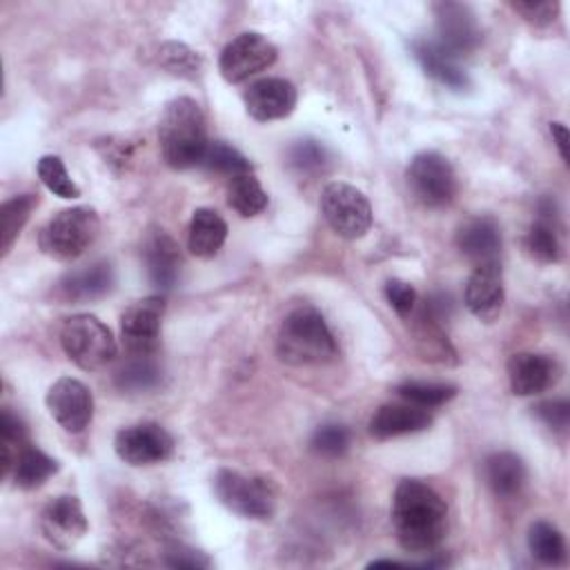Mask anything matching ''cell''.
I'll return each mask as SVG.
<instances>
[{
  "label": "cell",
  "instance_id": "17",
  "mask_svg": "<svg viewBox=\"0 0 570 570\" xmlns=\"http://www.w3.org/2000/svg\"><path fill=\"white\" fill-rule=\"evenodd\" d=\"M432 425V414L412 403H385L370 419V434L379 441L416 434Z\"/></svg>",
  "mask_w": 570,
  "mask_h": 570
},
{
  "label": "cell",
  "instance_id": "30",
  "mask_svg": "<svg viewBox=\"0 0 570 570\" xmlns=\"http://www.w3.org/2000/svg\"><path fill=\"white\" fill-rule=\"evenodd\" d=\"M38 205V198L33 194H20L2 203L0 207V243H2V254H7L18 238L20 229L29 220L33 207Z\"/></svg>",
  "mask_w": 570,
  "mask_h": 570
},
{
  "label": "cell",
  "instance_id": "34",
  "mask_svg": "<svg viewBox=\"0 0 570 570\" xmlns=\"http://www.w3.org/2000/svg\"><path fill=\"white\" fill-rule=\"evenodd\" d=\"M38 176L42 180V185L53 191L60 198H78L80 196V187L69 178L62 160L58 156H42L38 160Z\"/></svg>",
  "mask_w": 570,
  "mask_h": 570
},
{
  "label": "cell",
  "instance_id": "26",
  "mask_svg": "<svg viewBox=\"0 0 570 570\" xmlns=\"http://www.w3.org/2000/svg\"><path fill=\"white\" fill-rule=\"evenodd\" d=\"M160 381V365L156 354H127L114 374V383L125 392H142L156 387Z\"/></svg>",
  "mask_w": 570,
  "mask_h": 570
},
{
  "label": "cell",
  "instance_id": "21",
  "mask_svg": "<svg viewBox=\"0 0 570 570\" xmlns=\"http://www.w3.org/2000/svg\"><path fill=\"white\" fill-rule=\"evenodd\" d=\"M114 285V267L107 261H96L80 269L67 272L58 283V296L65 301H94L105 296Z\"/></svg>",
  "mask_w": 570,
  "mask_h": 570
},
{
  "label": "cell",
  "instance_id": "24",
  "mask_svg": "<svg viewBox=\"0 0 570 570\" xmlns=\"http://www.w3.org/2000/svg\"><path fill=\"white\" fill-rule=\"evenodd\" d=\"M485 481L497 497H514L525 483V465L514 452H494L483 465Z\"/></svg>",
  "mask_w": 570,
  "mask_h": 570
},
{
  "label": "cell",
  "instance_id": "19",
  "mask_svg": "<svg viewBox=\"0 0 570 570\" xmlns=\"http://www.w3.org/2000/svg\"><path fill=\"white\" fill-rule=\"evenodd\" d=\"M456 247L474 265L499 263L501 234H499L497 220L490 216L468 218L456 229Z\"/></svg>",
  "mask_w": 570,
  "mask_h": 570
},
{
  "label": "cell",
  "instance_id": "40",
  "mask_svg": "<svg viewBox=\"0 0 570 570\" xmlns=\"http://www.w3.org/2000/svg\"><path fill=\"white\" fill-rule=\"evenodd\" d=\"M514 9L534 24H548L554 20V13H557L554 2H514Z\"/></svg>",
  "mask_w": 570,
  "mask_h": 570
},
{
  "label": "cell",
  "instance_id": "8",
  "mask_svg": "<svg viewBox=\"0 0 570 570\" xmlns=\"http://www.w3.org/2000/svg\"><path fill=\"white\" fill-rule=\"evenodd\" d=\"M321 212L327 225L343 238H361L372 225L367 196L350 183H327L321 191Z\"/></svg>",
  "mask_w": 570,
  "mask_h": 570
},
{
  "label": "cell",
  "instance_id": "18",
  "mask_svg": "<svg viewBox=\"0 0 570 570\" xmlns=\"http://www.w3.org/2000/svg\"><path fill=\"white\" fill-rule=\"evenodd\" d=\"M557 365L552 358L534 352H517L508 358V381L517 396H532L554 383Z\"/></svg>",
  "mask_w": 570,
  "mask_h": 570
},
{
  "label": "cell",
  "instance_id": "15",
  "mask_svg": "<svg viewBox=\"0 0 570 570\" xmlns=\"http://www.w3.org/2000/svg\"><path fill=\"white\" fill-rule=\"evenodd\" d=\"M245 109L254 120L269 122L285 118L296 107V89L285 78H261L252 82L245 94Z\"/></svg>",
  "mask_w": 570,
  "mask_h": 570
},
{
  "label": "cell",
  "instance_id": "41",
  "mask_svg": "<svg viewBox=\"0 0 570 570\" xmlns=\"http://www.w3.org/2000/svg\"><path fill=\"white\" fill-rule=\"evenodd\" d=\"M167 563L171 568H205L209 566V561L205 557H200L198 552L194 554L191 550H183V552H171V557L167 559Z\"/></svg>",
  "mask_w": 570,
  "mask_h": 570
},
{
  "label": "cell",
  "instance_id": "42",
  "mask_svg": "<svg viewBox=\"0 0 570 570\" xmlns=\"http://www.w3.org/2000/svg\"><path fill=\"white\" fill-rule=\"evenodd\" d=\"M550 134H552V138L557 142V147H559L561 158L568 163V129L561 122H552L550 125Z\"/></svg>",
  "mask_w": 570,
  "mask_h": 570
},
{
  "label": "cell",
  "instance_id": "32",
  "mask_svg": "<svg viewBox=\"0 0 570 570\" xmlns=\"http://www.w3.org/2000/svg\"><path fill=\"white\" fill-rule=\"evenodd\" d=\"M396 394L412 405L430 410L448 403L456 394V387L434 381H403L396 385Z\"/></svg>",
  "mask_w": 570,
  "mask_h": 570
},
{
  "label": "cell",
  "instance_id": "1",
  "mask_svg": "<svg viewBox=\"0 0 570 570\" xmlns=\"http://www.w3.org/2000/svg\"><path fill=\"white\" fill-rule=\"evenodd\" d=\"M392 528L405 552L430 554L445 534L448 505L432 485L403 479L392 497Z\"/></svg>",
  "mask_w": 570,
  "mask_h": 570
},
{
  "label": "cell",
  "instance_id": "3",
  "mask_svg": "<svg viewBox=\"0 0 570 570\" xmlns=\"http://www.w3.org/2000/svg\"><path fill=\"white\" fill-rule=\"evenodd\" d=\"M276 352L289 365H323L336 356V341L323 318L312 305L294 307L281 323L276 336Z\"/></svg>",
  "mask_w": 570,
  "mask_h": 570
},
{
  "label": "cell",
  "instance_id": "22",
  "mask_svg": "<svg viewBox=\"0 0 570 570\" xmlns=\"http://www.w3.org/2000/svg\"><path fill=\"white\" fill-rule=\"evenodd\" d=\"M142 254H145L149 281L163 292L171 289L176 285L178 272H180L178 245L163 229H156L147 236Z\"/></svg>",
  "mask_w": 570,
  "mask_h": 570
},
{
  "label": "cell",
  "instance_id": "33",
  "mask_svg": "<svg viewBox=\"0 0 570 570\" xmlns=\"http://www.w3.org/2000/svg\"><path fill=\"white\" fill-rule=\"evenodd\" d=\"M29 441H27L24 423L9 407H4L2 416H0V448H2V470H4V474L9 472V468L16 461L18 452Z\"/></svg>",
  "mask_w": 570,
  "mask_h": 570
},
{
  "label": "cell",
  "instance_id": "31",
  "mask_svg": "<svg viewBox=\"0 0 570 570\" xmlns=\"http://www.w3.org/2000/svg\"><path fill=\"white\" fill-rule=\"evenodd\" d=\"M200 165L209 171L225 174V176H232V178L240 176V174H252L249 158L225 140H209Z\"/></svg>",
  "mask_w": 570,
  "mask_h": 570
},
{
  "label": "cell",
  "instance_id": "35",
  "mask_svg": "<svg viewBox=\"0 0 570 570\" xmlns=\"http://www.w3.org/2000/svg\"><path fill=\"white\" fill-rule=\"evenodd\" d=\"M160 65L174 73V76H183V78H196L200 71V56L196 51H191L187 45L183 42H165L160 47V56H158Z\"/></svg>",
  "mask_w": 570,
  "mask_h": 570
},
{
  "label": "cell",
  "instance_id": "16",
  "mask_svg": "<svg viewBox=\"0 0 570 570\" xmlns=\"http://www.w3.org/2000/svg\"><path fill=\"white\" fill-rule=\"evenodd\" d=\"M505 289L499 263L476 265L465 283V305L483 323H492L503 307Z\"/></svg>",
  "mask_w": 570,
  "mask_h": 570
},
{
  "label": "cell",
  "instance_id": "5",
  "mask_svg": "<svg viewBox=\"0 0 570 570\" xmlns=\"http://www.w3.org/2000/svg\"><path fill=\"white\" fill-rule=\"evenodd\" d=\"M100 218L91 207H71L56 214L38 234L40 249L56 261L78 258L98 236Z\"/></svg>",
  "mask_w": 570,
  "mask_h": 570
},
{
  "label": "cell",
  "instance_id": "6",
  "mask_svg": "<svg viewBox=\"0 0 570 570\" xmlns=\"http://www.w3.org/2000/svg\"><path fill=\"white\" fill-rule=\"evenodd\" d=\"M214 494L227 510L245 519L265 521L276 510V494L272 485L265 479L247 476L238 470L220 468L214 476Z\"/></svg>",
  "mask_w": 570,
  "mask_h": 570
},
{
  "label": "cell",
  "instance_id": "14",
  "mask_svg": "<svg viewBox=\"0 0 570 570\" xmlns=\"http://www.w3.org/2000/svg\"><path fill=\"white\" fill-rule=\"evenodd\" d=\"M436 11V31L439 45L445 47L454 56L470 53L481 42V29L476 24L474 13L459 2H441L434 7Z\"/></svg>",
  "mask_w": 570,
  "mask_h": 570
},
{
  "label": "cell",
  "instance_id": "29",
  "mask_svg": "<svg viewBox=\"0 0 570 570\" xmlns=\"http://www.w3.org/2000/svg\"><path fill=\"white\" fill-rule=\"evenodd\" d=\"M525 252L539 261V263H554L561 256V243L557 236V229L552 225V218L548 212H541V216L530 225L525 238H523Z\"/></svg>",
  "mask_w": 570,
  "mask_h": 570
},
{
  "label": "cell",
  "instance_id": "23",
  "mask_svg": "<svg viewBox=\"0 0 570 570\" xmlns=\"http://www.w3.org/2000/svg\"><path fill=\"white\" fill-rule=\"evenodd\" d=\"M227 238V223L220 218L218 212L209 207H200L194 212L189 220L187 247L198 258H212L218 254Z\"/></svg>",
  "mask_w": 570,
  "mask_h": 570
},
{
  "label": "cell",
  "instance_id": "28",
  "mask_svg": "<svg viewBox=\"0 0 570 570\" xmlns=\"http://www.w3.org/2000/svg\"><path fill=\"white\" fill-rule=\"evenodd\" d=\"M528 548L543 566H561L566 561L563 534L548 521H534L528 530Z\"/></svg>",
  "mask_w": 570,
  "mask_h": 570
},
{
  "label": "cell",
  "instance_id": "4",
  "mask_svg": "<svg viewBox=\"0 0 570 570\" xmlns=\"http://www.w3.org/2000/svg\"><path fill=\"white\" fill-rule=\"evenodd\" d=\"M60 345L80 370L96 372L114 363L118 347L111 330L94 314H73L62 323Z\"/></svg>",
  "mask_w": 570,
  "mask_h": 570
},
{
  "label": "cell",
  "instance_id": "9",
  "mask_svg": "<svg viewBox=\"0 0 570 570\" xmlns=\"http://www.w3.org/2000/svg\"><path fill=\"white\" fill-rule=\"evenodd\" d=\"M276 47L263 33L245 31L223 47L218 69L227 82L238 85L249 76L272 67L276 62Z\"/></svg>",
  "mask_w": 570,
  "mask_h": 570
},
{
  "label": "cell",
  "instance_id": "36",
  "mask_svg": "<svg viewBox=\"0 0 570 570\" xmlns=\"http://www.w3.org/2000/svg\"><path fill=\"white\" fill-rule=\"evenodd\" d=\"M327 160H330V154H327L325 145L318 140H312V138L296 140L287 149V163L301 174H316L325 167Z\"/></svg>",
  "mask_w": 570,
  "mask_h": 570
},
{
  "label": "cell",
  "instance_id": "27",
  "mask_svg": "<svg viewBox=\"0 0 570 570\" xmlns=\"http://www.w3.org/2000/svg\"><path fill=\"white\" fill-rule=\"evenodd\" d=\"M267 200H269L267 191L261 187V183L254 174H240L229 180L227 203L236 214H240L245 218L258 216L267 207Z\"/></svg>",
  "mask_w": 570,
  "mask_h": 570
},
{
  "label": "cell",
  "instance_id": "20",
  "mask_svg": "<svg viewBox=\"0 0 570 570\" xmlns=\"http://www.w3.org/2000/svg\"><path fill=\"white\" fill-rule=\"evenodd\" d=\"M410 49H412L414 58L419 60V65L423 67V71L430 78H434L436 82H441L443 87L461 91L470 85L468 73L456 62V56L450 53L445 47H441L436 40L416 38L410 42Z\"/></svg>",
  "mask_w": 570,
  "mask_h": 570
},
{
  "label": "cell",
  "instance_id": "12",
  "mask_svg": "<svg viewBox=\"0 0 570 570\" xmlns=\"http://www.w3.org/2000/svg\"><path fill=\"white\" fill-rule=\"evenodd\" d=\"M163 314V296L140 298L125 309L120 318V334L127 354H156Z\"/></svg>",
  "mask_w": 570,
  "mask_h": 570
},
{
  "label": "cell",
  "instance_id": "7",
  "mask_svg": "<svg viewBox=\"0 0 570 570\" xmlns=\"http://www.w3.org/2000/svg\"><path fill=\"white\" fill-rule=\"evenodd\" d=\"M405 180L414 198L430 209L448 207L459 191L454 167L439 151L416 154L405 169Z\"/></svg>",
  "mask_w": 570,
  "mask_h": 570
},
{
  "label": "cell",
  "instance_id": "11",
  "mask_svg": "<svg viewBox=\"0 0 570 570\" xmlns=\"http://www.w3.org/2000/svg\"><path fill=\"white\" fill-rule=\"evenodd\" d=\"M114 450L129 465H154L171 456L174 439L158 423H138L118 430Z\"/></svg>",
  "mask_w": 570,
  "mask_h": 570
},
{
  "label": "cell",
  "instance_id": "25",
  "mask_svg": "<svg viewBox=\"0 0 570 570\" xmlns=\"http://www.w3.org/2000/svg\"><path fill=\"white\" fill-rule=\"evenodd\" d=\"M58 472V461L49 454H45L42 450H38L36 445L27 443L16 461L11 463L9 472L4 476H11L13 483L22 490H33V488H40L51 474Z\"/></svg>",
  "mask_w": 570,
  "mask_h": 570
},
{
  "label": "cell",
  "instance_id": "38",
  "mask_svg": "<svg viewBox=\"0 0 570 570\" xmlns=\"http://www.w3.org/2000/svg\"><path fill=\"white\" fill-rule=\"evenodd\" d=\"M385 298L401 318H407L416 307V289L401 278H390L385 283Z\"/></svg>",
  "mask_w": 570,
  "mask_h": 570
},
{
  "label": "cell",
  "instance_id": "10",
  "mask_svg": "<svg viewBox=\"0 0 570 570\" xmlns=\"http://www.w3.org/2000/svg\"><path fill=\"white\" fill-rule=\"evenodd\" d=\"M49 414L71 434H80L94 416V396L89 387L71 376H60L45 396Z\"/></svg>",
  "mask_w": 570,
  "mask_h": 570
},
{
  "label": "cell",
  "instance_id": "39",
  "mask_svg": "<svg viewBox=\"0 0 570 570\" xmlns=\"http://www.w3.org/2000/svg\"><path fill=\"white\" fill-rule=\"evenodd\" d=\"M534 414L554 432H566L570 423V403L566 399H550L541 401L534 407Z\"/></svg>",
  "mask_w": 570,
  "mask_h": 570
},
{
  "label": "cell",
  "instance_id": "2",
  "mask_svg": "<svg viewBox=\"0 0 570 570\" xmlns=\"http://www.w3.org/2000/svg\"><path fill=\"white\" fill-rule=\"evenodd\" d=\"M158 142L163 160L171 169L200 165L207 149V125L200 105L189 96L169 100L158 122Z\"/></svg>",
  "mask_w": 570,
  "mask_h": 570
},
{
  "label": "cell",
  "instance_id": "37",
  "mask_svg": "<svg viewBox=\"0 0 570 570\" xmlns=\"http://www.w3.org/2000/svg\"><path fill=\"white\" fill-rule=\"evenodd\" d=\"M309 445L321 456H341L350 448V430L338 423H325L314 430Z\"/></svg>",
  "mask_w": 570,
  "mask_h": 570
},
{
  "label": "cell",
  "instance_id": "13",
  "mask_svg": "<svg viewBox=\"0 0 570 570\" xmlns=\"http://www.w3.org/2000/svg\"><path fill=\"white\" fill-rule=\"evenodd\" d=\"M89 523L78 497L60 494L51 499L40 514L42 537L58 550L73 548L87 532Z\"/></svg>",
  "mask_w": 570,
  "mask_h": 570
}]
</instances>
